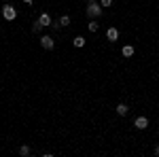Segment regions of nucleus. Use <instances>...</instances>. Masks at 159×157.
<instances>
[{
  "mask_svg": "<svg viewBox=\"0 0 159 157\" xmlns=\"http://www.w3.org/2000/svg\"><path fill=\"white\" fill-rule=\"evenodd\" d=\"M85 13H87V17H89V19H98L100 15L104 13V9H102V4H100V2H87Z\"/></svg>",
  "mask_w": 159,
  "mask_h": 157,
  "instance_id": "f257e3e1",
  "label": "nucleus"
},
{
  "mask_svg": "<svg viewBox=\"0 0 159 157\" xmlns=\"http://www.w3.org/2000/svg\"><path fill=\"white\" fill-rule=\"evenodd\" d=\"M24 2H25V4H32V2H34V0H24Z\"/></svg>",
  "mask_w": 159,
  "mask_h": 157,
  "instance_id": "dca6fc26",
  "label": "nucleus"
},
{
  "mask_svg": "<svg viewBox=\"0 0 159 157\" xmlns=\"http://www.w3.org/2000/svg\"><path fill=\"white\" fill-rule=\"evenodd\" d=\"M40 47H43V49H47V51H51V49L55 47V40H53V36H49V34L40 36Z\"/></svg>",
  "mask_w": 159,
  "mask_h": 157,
  "instance_id": "7ed1b4c3",
  "label": "nucleus"
},
{
  "mask_svg": "<svg viewBox=\"0 0 159 157\" xmlns=\"http://www.w3.org/2000/svg\"><path fill=\"white\" fill-rule=\"evenodd\" d=\"M98 28H100V24L96 19H89V24H87V30H89V32H98Z\"/></svg>",
  "mask_w": 159,
  "mask_h": 157,
  "instance_id": "1a4fd4ad",
  "label": "nucleus"
},
{
  "mask_svg": "<svg viewBox=\"0 0 159 157\" xmlns=\"http://www.w3.org/2000/svg\"><path fill=\"white\" fill-rule=\"evenodd\" d=\"M38 24L43 25V28L51 25V24H53V21H51V15H49V13H40V17H38Z\"/></svg>",
  "mask_w": 159,
  "mask_h": 157,
  "instance_id": "423d86ee",
  "label": "nucleus"
},
{
  "mask_svg": "<svg viewBox=\"0 0 159 157\" xmlns=\"http://www.w3.org/2000/svg\"><path fill=\"white\" fill-rule=\"evenodd\" d=\"M72 43H74V47H79V49H81V47H85V38H83V36H74Z\"/></svg>",
  "mask_w": 159,
  "mask_h": 157,
  "instance_id": "9d476101",
  "label": "nucleus"
},
{
  "mask_svg": "<svg viewBox=\"0 0 159 157\" xmlns=\"http://www.w3.org/2000/svg\"><path fill=\"white\" fill-rule=\"evenodd\" d=\"M127 113H129V106H127V104H117V115H119V117H125V115H127Z\"/></svg>",
  "mask_w": 159,
  "mask_h": 157,
  "instance_id": "0eeeda50",
  "label": "nucleus"
},
{
  "mask_svg": "<svg viewBox=\"0 0 159 157\" xmlns=\"http://www.w3.org/2000/svg\"><path fill=\"white\" fill-rule=\"evenodd\" d=\"M134 127L136 130H147L148 127V119L147 117H136L134 119Z\"/></svg>",
  "mask_w": 159,
  "mask_h": 157,
  "instance_id": "20e7f679",
  "label": "nucleus"
},
{
  "mask_svg": "<svg viewBox=\"0 0 159 157\" xmlns=\"http://www.w3.org/2000/svg\"><path fill=\"white\" fill-rule=\"evenodd\" d=\"M153 153H155V155H157V157H159V145H157V146H155V151H153Z\"/></svg>",
  "mask_w": 159,
  "mask_h": 157,
  "instance_id": "2eb2a0df",
  "label": "nucleus"
},
{
  "mask_svg": "<svg viewBox=\"0 0 159 157\" xmlns=\"http://www.w3.org/2000/svg\"><path fill=\"white\" fill-rule=\"evenodd\" d=\"M100 4H102V9L104 7H112V0H100Z\"/></svg>",
  "mask_w": 159,
  "mask_h": 157,
  "instance_id": "4468645a",
  "label": "nucleus"
},
{
  "mask_svg": "<svg viewBox=\"0 0 159 157\" xmlns=\"http://www.w3.org/2000/svg\"><path fill=\"white\" fill-rule=\"evenodd\" d=\"M30 153H32V151H30V146H28V145H24V146H19V155H24V157H28V155H30Z\"/></svg>",
  "mask_w": 159,
  "mask_h": 157,
  "instance_id": "f8f14e48",
  "label": "nucleus"
},
{
  "mask_svg": "<svg viewBox=\"0 0 159 157\" xmlns=\"http://www.w3.org/2000/svg\"><path fill=\"white\" fill-rule=\"evenodd\" d=\"M40 28H43V25L38 24V19H36V21L32 24V32H40Z\"/></svg>",
  "mask_w": 159,
  "mask_h": 157,
  "instance_id": "ddd939ff",
  "label": "nucleus"
},
{
  "mask_svg": "<svg viewBox=\"0 0 159 157\" xmlns=\"http://www.w3.org/2000/svg\"><path fill=\"white\" fill-rule=\"evenodd\" d=\"M121 55L123 58H132V55H134V47H132V45H123Z\"/></svg>",
  "mask_w": 159,
  "mask_h": 157,
  "instance_id": "6e6552de",
  "label": "nucleus"
},
{
  "mask_svg": "<svg viewBox=\"0 0 159 157\" xmlns=\"http://www.w3.org/2000/svg\"><path fill=\"white\" fill-rule=\"evenodd\" d=\"M60 25H61V28L70 25V17H68V15H61V17H60Z\"/></svg>",
  "mask_w": 159,
  "mask_h": 157,
  "instance_id": "9b49d317",
  "label": "nucleus"
},
{
  "mask_svg": "<svg viewBox=\"0 0 159 157\" xmlns=\"http://www.w3.org/2000/svg\"><path fill=\"white\" fill-rule=\"evenodd\" d=\"M87 2H98V0H87Z\"/></svg>",
  "mask_w": 159,
  "mask_h": 157,
  "instance_id": "f3484780",
  "label": "nucleus"
},
{
  "mask_svg": "<svg viewBox=\"0 0 159 157\" xmlns=\"http://www.w3.org/2000/svg\"><path fill=\"white\" fill-rule=\"evenodd\" d=\"M106 40H110V43L119 40V30H117V28H108V30H106Z\"/></svg>",
  "mask_w": 159,
  "mask_h": 157,
  "instance_id": "39448f33",
  "label": "nucleus"
},
{
  "mask_svg": "<svg viewBox=\"0 0 159 157\" xmlns=\"http://www.w3.org/2000/svg\"><path fill=\"white\" fill-rule=\"evenodd\" d=\"M2 17H4L7 21L17 19V11H15V7H13V4H4V7H2Z\"/></svg>",
  "mask_w": 159,
  "mask_h": 157,
  "instance_id": "f03ea898",
  "label": "nucleus"
}]
</instances>
